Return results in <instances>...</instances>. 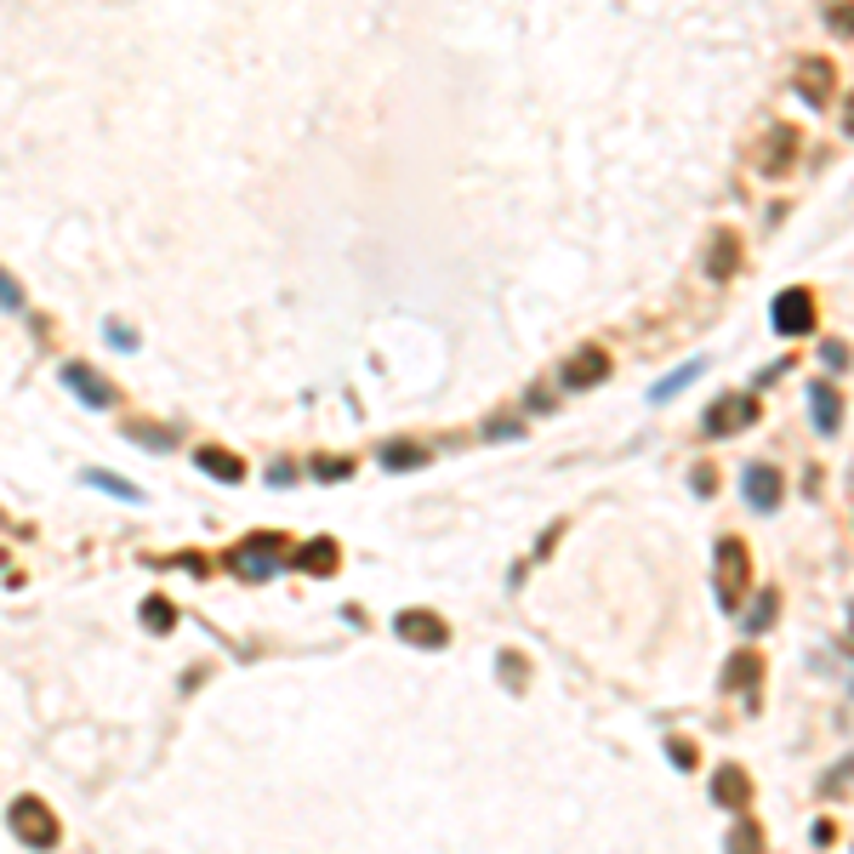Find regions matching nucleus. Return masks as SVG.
<instances>
[{
	"label": "nucleus",
	"mask_w": 854,
	"mask_h": 854,
	"mask_svg": "<svg viewBox=\"0 0 854 854\" xmlns=\"http://www.w3.org/2000/svg\"><path fill=\"white\" fill-rule=\"evenodd\" d=\"M296 570H308V575H331V570H337V541H308L303 552H296Z\"/></svg>",
	"instance_id": "dca6fc26"
},
{
	"label": "nucleus",
	"mask_w": 854,
	"mask_h": 854,
	"mask_svg": "<svg viewBox=\"0 0 854 854\" xmlns=\"http://www.w3.org/2000/svg\"><path fill=\"white\" fill-rule=\"evenodd\" d=\"M820 354H826V365H832V370H843V365H849V347H843V342H826Z\"/></svg>",
	"instance_id": "a878e982"
},
{
	"label": "nucleus",
	"mask_w": 854,
	"mask_h": 854,
	"mask_svg": "<svg viewBox=\"0 0 854 854\" xmlns=\"http://www.w3.org/2000/svg\"><path fill=\"white\" fill-rule=\"evenodd\" d=\"M7 826H12V832L29 843V849H52V843H58V815L46 809L40 797H17L12 809H7Z\"/></svg>",
	"instance_id": "f03ea898"
},
{
	"label": "nucleus",
	"mask_w": 854,
	"mask_h": 854,
	"mask_svg": "<svg viewBox=\"0 0 854 854\" xmlns=\"http://www.w3.org/2000/svg\"><path fill=\"white\" fill-rule=\"evenodd\" d=\"M809 411H815V427H820V434H838V427H843V399H838L832 382H815V388H809Z\"/></svg>",
	"instance_id": "f8f14e48"
},
{
	"label": "nucleus",
	"mask_w": 854,
	"mask_h": 854,
	"mask_svg": "<svg viewBox=\"0 0 854 854\" xmlns=\"http://www.w3.org/2000/svg\"><path fill=\"white\" fill-rule=\"evenodd\" d=\"M610 376V354L605 347H582L570 365H564V388H593V382H605Z\"/></svg>",
	"instance_id": "9d476101"
},
{
	"label": "nucleus",
	"mask_w": 854,
	"mask_h": 854,
	"mask_svg": "<svg viewBox=\"0 0 854 854\" xmlns=\"http://www.w3.org/2000/svg\"><path fill=\"white\" fill-rule=\"evenodd\" d=\"M730 854H764V826L752 820V815H741V820H735V832H730Z\"/></svg>",
	"instance_id": "a211bd4d"
},
{
	"label": "nucleus",
	"mask_w": 854,
	"mask_h": 854,
	"mask_svg": "<svg viewBox=\"0 0 854 854\" xmlns=\"http://www.w3.org/2000/svg\"><path fill=\"white\" fill-rule=\"evenodd\" d=\"M393 633L405 638V644H416V649H444L450 644V626L434 610H405V615L393 621Z\"/></svg>",
	"instance_id": "423d86ee"
},
{
	"label": "nucleus",
	"mask_w": 854,
	"mask_h": 854,
	"mask_svg": "<svg viewBox=\"0 0 854 854\" xmlns=\"http://www.w3.org/2000/svg\"><path fill=\"white\" fill-rule=\"evenodd\" d=\"M314 473H319V479H347V462H337V456L331 462H314Z\"/></svg>",
	"instance_id": "cd10ccee"
},
{
	"label": "nucleus",
	"mask_w": 854,
	"mask_h": 854,
	"mask_svg": "<svg viewBox=\"0 0 854 854\" xmlns=\"http://www.w3.org/2000/svg\"><path fill=\"white\" fill-rule=\"evenodd\" d=\"M792 155H797V132L792 125H774V132L764 137V148H758V166L769 171V178H781V171L792 166Z\"/></svg>",
	"instance_id": "9b49d317"
},
{
	"label": "nucleus",
	"mask_w": 854,
	"mask_h": 854,
	"mask_svg": "<svg viewBox=\"0 0 854 854\" xmlns=\"http://www.w3.org/2000/svg\"><path fill=\"white\" fill-rule=\"evenodd\" d=\"M132 439H143V444H155V450H166L171 444V434H160V427H125Z\"/></svg>",
	"instance_id": "393cba45"
},
{
	"label": "nucleus",
	"mask_w": 854,
	"mask_h": 854,
	"mask_svg": "<svg viewBox=\"0 0 854 854\" xmlns=\"http://www.w3.org/2000/svg\"><path fill=\"white\" fill-rule=\"evenodd\" d=\"M194 462H199V467H206V473H211V479H229V485H234V479H240V473H245V467H240V462L229 456V450H199V456H194Z\"/></svg>",
	"instance_id": "aec40b11"
},
{
	"label": "nucleus",
	"mask_w": 854,
	"mask_h": 854,
	"mask_svg": "<svg viewBox=\"0 0 854 854\" xmlns=\"http://www.w3.org/2000/svg\"><path fill=\"white\" fill-rule=\"evenodd\" d=\"M700 370H707V359H690L684 370H672V376H667V382H656V388H649V399H656V405H661V399H672V393H684V388L695 382V376H700Z\"/></svg>",
	"instance_id": "6ab92c4d"
},
{
	"label": "nucleus",
	"mask_w": 854,
	"mask_h": 854,
	"mask_svg": "<svg viewBox=\"0 0 854 854\" xmlns=\"http://www.w3.org/2000/svg\"><path fill=\"white\" fill-rule=\"evenodd\" d=\"M769 325L781 337H803V331H815V296L803 291V285H792V291H781L769 303Z\"/></svg>",
	"instance_id": "20e7f679"
},
{
	"label": "nucleus",
	"mask_w": 854,
	"mask_h": 854,
	"mask_svg": "<svg viewBox=\"0 0 854 854\" xmlns=\"http://www.w3.org/2000/svg\"><path fill=\"white\" fill-rule=\"evenodd\" d=\"M712 797L723 803V809H746V797H752V781H746V769H718V781H712Z\"/></svg>",
	"instance_id": "4468645a"
},
{
	"label": "nucleus",
	"mask_w": 854,
	"mask_h": 854,
	"mask_svg": "<svg viewBox=\"0 0 854 854\" xmlns=\"http://www.w3.org/2000/svg\"><path fill=\"white\" fill-rule=\"evenodd\" d=\"M735 268H741V245H735V234H718L712 251H707V273H712V280H730Z\"/></svg>",
	"instance_id": "2eb2a0df"
},
{
	"label": "nucleus",
	"mask_w": 854,
	"mask_h": 854,
	"mask_svg": "<svg viewBox=\"0 0 854 854\" xmlns=\"http://www.w3.org/2000/svg\"><path fill=\"white\" fill-rule=\"evenodd\" d=\"M86 485H97V490H109V496H120V501H137V485H125V479H114V473H86Z\"/></svg>",
	"instance_id": "5701e85b"
},
{
	"label": "nucleus",
	"mask_w": 854,
	"mask_h": 854,
	"mask_svg": "<svg viewBox=\"0 0 854 854\" xmlns=\"http://www.w3.org/2000/svg\"><path fill=\"white\" fill-rule=\"evenodd\" d=\"M843 132H849V137H854V103H849V109H843Z\"/></svg>",
	"instance_id": "c756f323"
},
{
	"label": "nucleus",
	"mask_w": 854,
	"mask_h": 854,
	"mask_svg": "<svg viewBox=\"0 0 854 854\" xmlns=\"http://www.w3.org/2000/svg\"><path fill=\"white\" fill-rule=\"evenodd\" d=\"M832 29L838 35H854V7H832Z\"/></svg>",
	"instance_id": "bb28decb"
},
{
	"label": "nucleus",
	"mask_w": 854,
	"mask_h": 854,
	"mask_svg": "<svg viewBox=\"0 0 854 854\" xmlns=\"http://www.w3.org/2000/svg\"><path fill=\"white\" fill-rule=\"evenodd\" d=\"M758 684H764V656L758 649H735L730 667H723V690L746 695V707H758Z\"/></svg>",
	"instance_id": "6e6552de"
},
{
	"label": "nucleus",
	"mask_w": 854,
	"mask_h": 854,
	"mask_svg": "<svg viewBox=\"0 0 854 854\" xmlns=\"http://www.w3.org/2000/svg\"><path fill=\"white\" fill-rule=\"evenodd\" d=\"M63 382L86 399V405H114V388L103 382V376H91L86 365H63Z\"/></svg>",
	"instance_id": "ddd939ff"
},
{
	"label": "nucleus",
	"mask_w": 854,
	"mask_h": 854,
	"mask_svg": "<svg viewBox=\"0 0 854 854\" xmlns=\"http://www.w3.org/2000/svg\"><path fill=\"white\" fill-rule=\"evenodd\" d=\"M774 615H781V593L769 587V593H758V605H752V610L741 615V626H746V633H764V626H769Z\"/></svg>",
	"instance_id": "f3484780"
},
{
	"label": "nucleus",
	"mask_w": 854,
	"mask_h": 854,
	"mask_svg": "<svg viewBox=\"0 0 854 854\" xmlns=\"http://www.w3.org/2000/svg\"><path fill=\"white\" fill-rule=\"evenodd\" d=\"M143 626H148V633H171V626H178L171 598H148V605H143Z\"/></svg>",
	"instance_id": "412c9836"
},
{
	"label": "nucleus",
	"mask_w": 854,
	"mask_h": 854,
	"mask_svg": "<svg viewBox=\"0 0 854 854\" xmlns=\"http://www.w3.org/2000/svg\"><path fill=\"white\" fill-rule=\"evenodd\" d=\"M792 86H797V97L803 103H832V86H838V74H832V63L826 58H803L797 63V74H792Z\"/></svg>",
	"instance_id": "1a4fd4ad"
},
{
	"label": "nucleus",
	"mask_w": 854,
	"mask_h": 854,
	"mask_svg": "<svg viewBox=\"0 0 854 854\" xmlns=\"http://www.w3.org/2000/svg\"><path fill=\"white\" fill-rule=\"evenodd\" d=\"M741 496H746L752 513H774V508H781V473L764 467V462H752L741 473Z\"/></svg>",
	"instance_id": "0eeeda50"
},
{
	"label": "nucleus",
	"mask_w": 854,
	"mask_h": 854,
	"mask_svg": "<svg viewBox=\"0 0 854 854\" xmlns=\"http://www.w3.org/2000/svg\"><path fill=\"white\" fill-rule=\"evenodd\" d=\"M667 752H672V764H684V769H690V764H695V746H690V741H672V746H667Z\"/></svg>",
	"instance_id": "c85d7f7f"
},
{
	"label": "nucleus",
	"mask_w": 854,
	"mask_h": 854,
	"mask_svg": "<svg viewBox=\"0 0 854 854\" xmlns=\"http://www.w3.org/2000/svg\"><path fill=\"white\" fill-rule=\"evenodd\" d=\"M752 416H758V399L752 393H723V399H712V411H707V434L712 439H723V434H735V427H746Z\"/></svg>",
	"instance_id": "39448f33"
},
{
	"label": "nucleus",
	"mask_w": 854,
	"mask_h": 854,
	"mask_svg": "<svg viewBox=\"0 0 854 854\" xmlns=\"http://www.w3.org/2000/svg\"><path fill=\"white\" fill-rule=\"evenodd\" d=\"M280 564H285V541L280 536H251V541H240L229 552V570L245 575V582H268Z\"/></svg>",
	"instance_id": "f257e3e1"
},
{
	"label": "nucleus",
	"mask_w": 854,
	"mask_h": 854,
	"mask_svg": "<svg viewBox=\"0 0 854 854\" xmlns=\"http://www.w3.org/2000/svg\"><path fill=\"white\" fill-rule=\"evenodd\" d=\"M382 462L399 473V467H422L427 456H422V444H382Z\"/></svg>",
	"instance_id": "4be33fe9"
},
{
	"label": "nucleus",
	"mask_w": 854,
	"mask_h": 854,
	"mask_svg": "<svg viewBox=\"0 0 854 854\" xmlns=\"http://www.w3.org/2000/svg\"><path fill=\"white\" fill-rule=\"evenodd\" d=\"M746 582H752L746 547H741V541H718V605H723V610H741Z\"/></svg>",
	"instance_id": "7ed1b4c3"
},
{
	"label": "nucleus",
	"mask_w": 854,
	"mask_h": 854,
	"mask_svg": "<svg viewBox=\"0 0 854 854\" xmlns=\"http://www.w3.org/2000/svg\"><path fill=\"white\" fill-rule=\"evenodd\" d=\"M849 626H854V605H849Z\"/></svg>",
	"instance_id": "7c9ffc66"
},
{
	"label": "nucleus",
	"mask_w": 854,
	"mask_h": 854,
	"mask_svg": "<svg viewBox=\"0 0 854 854\" xmlns=\"http://www.w3.org/2000/svg\"><path fill=\"white\" fill-rule=\"evenodd\" d=\"M0 308H12V314L23 308V291L12 285V273H0Z\"/></svg>",
	"instance_id": "b1692460"
}]
</instances>
